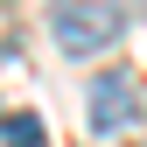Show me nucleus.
Masks as SVG:
<instances>
[{
    "instance_id": "1",
    "label": "nucleus",
    "mask_w": 147,
    "mask_h": 147,
    "mask_svg": "<svg viewBox=\"0 0 147 147\" xmlns=\"http://www.w3.org/2000/svg\"><path fill=\"white\" fill-rule=\"evenodd\" d=\"M126 28V7L119 0H63L56 7V49L63 56H98V49H112Z\"/></svg>"
},
{
    "instance_id": "2",
    "label": "nucleus",
    "mask_w": 147,
    "mask_h": 147,
    "mask_svg": "<svg viewBox=\"0 0 147 147\" xmlns=\"http://www.w3.org/2000/svg\"><path fill=\"white\" fill-rule=\"evenodd\" d=\"M133 119H140V84L126 70H105L91 84V133H126Z\"/></svg>"
},
{
    "instance_id": "3",
    "label": "nucleus",
    "mask_w": 147,
    "mask_h": 147,
    "mask_svg": "<svg viewBox=\"0 0 147 147\" xmlns=\"http://www.w3.org/2000/svg\"><path fill=\"white\" fill-rule=\"evenodd\" d=\"M0 133H7V147H42V119L14 112V119H0Z\"/></svg>"
},
{
    "instance_id": "4",
    "label": "nucleus",
    "mask_w": 147,
    "mask_h": 147,
    "mask_svg": "<svg viewBox=\"0 0 147 147\" xmlns=\"http://www.w3.org/2000/svg\"><path fill=\"white\" fill-rule=\"evenodd\" d=\"M140 7H147V0H140Z\"/></svg>"
}]
</instances>
